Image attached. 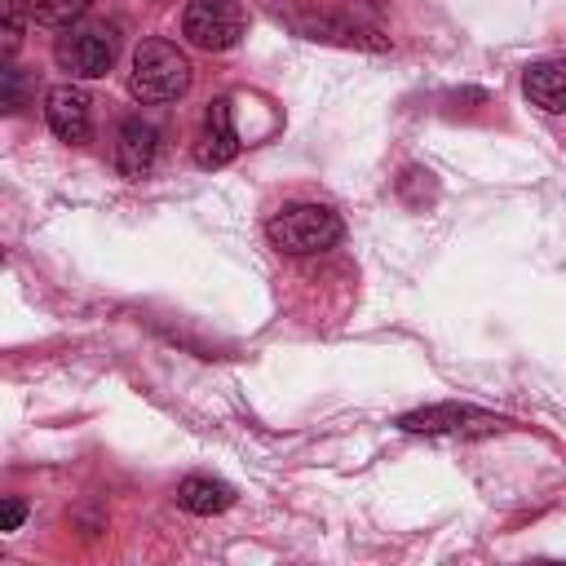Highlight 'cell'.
Masks as SVG:
<instances>
[{
    "label": "cell",
    "instance_id": "cell-1",
    "mask_svg": "<svg viewBox=\"0 0 566 566\" xmlns=\"http://www.w3.org/2000/svg\"><path fill=\"white\" fill-rule=\"evenodd\" d=\"M195 66L190 57L172 44V40H142L133 53V71H128V93L146 106L155 102H177L190 93Z\"/></svg>",
    "mask_w": 566,
    "mask_h": 566
},
{
    "label": "cell",
    "instance_id": "cell-2",
    "mask_svg": "<svg viewBox=\"0 0 566 566\" xmlns=\"http://www.w3.org/2000/svg\"><path fill=\"white\" fill-rule=\"evenodd\" d=\"M265 234L287 256H314V252H327L332 243H340L345 226L327 203H292L270 217Z\"/></svg>",
    "mask_w": 566,
    "mask_h": 566
},
{
    "label": "cell",
    "instance_id": "cell-3",
    "mask_svg": "<svg viewBox=\"0 0 566 566\" xmlns=\"http://www.w3.org/2000/svg\"><path fill=\"white\" fill-rule=\"evenodd\" d=\"M243 31H248V13L239 9V0H190L181 13V35L208 53L234 49Z\"/></svg>",
    "mask_w": 566,
    "mask_h": 566
},
{
    "label": "cell",
    "instance_id": "cell-4",
    "mask_svg": "<svg viewBox=\"0 0 566 566\" xmlns=\"http://www.w3.org/2000/svg\"><path fill=\"white\" fill-rule=\"evenodd\" d=\"M53 57L66 75L75 80H97L111 71L115 62V27L93 22V27H66V35H57Z\"/></svg>",
    "mask_w": 566,
    "mask_h": 566
},
{
    "label": "cell",
    "instance_id": "cell-5",
    "mask_svg": "<svg viewBox=\"0 0 566 566\" xmlns=\"http://www.w3.org/2000/svg\"><path fill=\"white\" fill-rule=\"evenodd\" d=\"M500 424H504L500 416H486L464 402H438V407L398 416V429H407V433H469V429H500Z\"/></svg>",
    "mask_w": 566,
    "mask_h": 566
},
{
    "label": "cell",
    "instance_id": "cell-6",
    "mask_svg": "<svg viewBox=\"0 0 566 566\" xmlns=\"http://www.w3.org/2000/svg\"><path fill=\"white\" fill-rule=\"evenodd\" d=\"M239 155V128H234V111H230V97H217L208 102V115H203V128L195 137V164L199 168H221Z\"/></svg>",
    "mask_w": 566,
    "mask_h": 566
},
{
    "label": "cell",
    "instance_id": "cell-7",
    "mask_svg": "<svg viewBox=\"0 0 566 566\" xmlns=\"http://www.w3.org/2000/svg\"><path fill=\"white\" fill-rule=\"evenodd\" d=\"M44 119H49V128H53L62 142H71V146L88 142V133H93L88 93L75 88V84H53V88L44 93Z\"/></svg>",
    "mask_w": 566,
    "mask_h": 566
},
{
    "label": "cell",
    "instance_id": "cell-8",
    "mask_svg": "<svg viewBox=\"0 0 566 566\" xmlns=\"http://www.w3.org/2000/svg\"><path fill=\"white\" fill-rule=\"evenodd\" d=\"M155 150H159V133H155V124H146V119H137V115L119 124V133H115V168H119L124 177H142V172H150Z\"/></svg>",
    "mask_w": 566,
    "mask_h": 566
},
{
    "label": "cell",
    "instance_id": "cell-9",
    "mask_svg": "<svg viewBox=\"0 0 566 566\" xmlns=\"http://www.w3.org/2000/svg\"><path fill=\"white\" fill-rule=\"evenodd\" d=\"M522 88H526V97H531L539 111L562 115V111H566V57L531 62L526 75H522Z\"/></svg>",
    "mask_w": 566,
    "mask_h": 566
},
{
    "label": "cell",
    "instance_id": "cell-10",
    "mask_svg": "<svg viewBox=\"0 0 566 566\" xmlns=\"http://www.w3.org/2000/svg\"><path fill=\"white\" fill-rule=\"evenodd\" d=\"M177 504L195 517H212V513H226L234 504V486L221 482V478H181L177 482Z\"/></svg>",
    "mask_w": 566,
    "mask_h": 566
},
{
    "label": "cell",
    "instance_id": "cell-11",
    "mask_svg": "<svg viewBox=\"0 0 566 566\" xmlns=\"http://www.w3.org/2000/svg\"><path fill=\"white\" fill-rule=\"evenodd\" d=\"M301 31L310 40H340V44H367V49H385V35L358 27V22H336V18H314V22H301Z\"/></svg>",
    "mask_w": 566,
    "mask_h": 566
},
{
    "label": "cell",
    "instance_id": "cell-12",
    "mask_svg": "<svg viewBox=\"0 0 566 566\" xmlns=\"http://www.w3.org/2000/svg\"><path fill=\"white\" fill-rule=\"evenodd\" d=\"M88 4L93 0H27V13L40 27H71L80 13H88Z\"/></svg>",
    "mask_w": 566,
    "mask_h": 566
},
{
    "label": "cell",
    "instance_id": "cell-13",
    "mask_svg": "<svg viewBox=\"0 0 566 566\" xmlns=\"http://www.w3.org/2000/svg\"><path fill=\"white\" fill-rule=\"evenodd\" d=\"M4 9V53H13L22 44V0H0Z\"/></svg>",
    "mask_w": 566,
    "mask_h": 566
},
{
    "label": "cell",
    "instance_id": "cell-14",
    "mask_svg": "<svg viewBox=\"0 0 566 566\" xmlns=\"http://www.w3.org/2000/svg\"><path fill=\"white\" fill-rule=\"evenodd\" d=\"M22 517H27V509H22L18 500H4V526H0V531H18Z\"/></svg>",
    "mask_w": 566,
    "mask_h": 566
}]
</instances>
